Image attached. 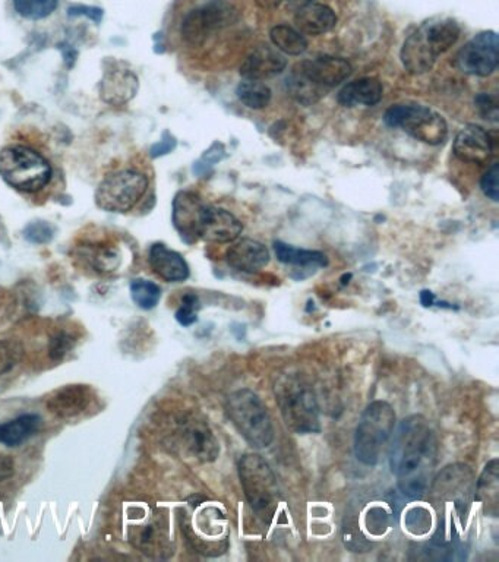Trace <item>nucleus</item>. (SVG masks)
<instances>
[{"label": "nucleus", "instance_id": "1", "mask_svg": "<svg viewBox=\"0 0 499 562\" xmlns=\"http://www.w3.org/2000/svg\"><path fill=\"white\" fill-rule=\"evenodd\" d=\"M438 441L423 416L404 419L394 434L390 467L401 494L418 500L428 492L437 466Z\"/></svg>", "mask_w": 499, "mask_h": 562}, {"label": "nucleus", "instance_id": "2", "mask_svg": "<svg viewBox=\"0 0 499 562\" xmlns=\"http://www.w3.org/2000/svg\"><path fill=\"white\" fill-rule=\"evenodd\" d=\"M460 33V25L453 18L426 20L404 40L401 49L404 68L412 75L431 71L437 59L457 43Z\"/></svg>", "mask_w": 499, "mask_h": 562}, {"label": "nucleus", "instance_id": "3", "mask_svg": "<svg viewBox=\"0 0 499 562\" xmlns=\"http://www.w3.org/2000/svg\"><path fill=\"white\" fill-rule=\"evenodd\" d=\"M123 530L128 542L153 560H166L173 554L172 529L163 508L147 502L125 505Z\"/></svg>", "mask_w": 499, "mask_h": 562}, {"label": "nucleus", "instance_id": "4", "mask_svg": "<svg viewBox=\"0 0 499 562\" xmlns=\"http://www.w3.org/2000/svg\"><path fill=\"white\" fill-rule=\"evenodd\" d=\"M274 396L281 416L295 434H318L321 431V413L311 385L295 374L277 375Z\"/></svg>", "mask_w": 499, "mask_h": 562}, {"label": "nucleus", "instance_id": "5", "mask_svg": "<svg viewBox=\"0 0 499 562\" xmlns=\"http://www.w3.org/2000/svg\"><path fill=\"white\" fill-rule=\"evenodd\" d=\"M192 514H183L182 530L195 552L205 557H219L229 548V524L217 505L208 502L191 504Z\"/></svg>", "mask_w": 499, "mask_h": 562}, {"label": "nucleus", "instance_id": "6", "mask_svg": "<svg viewBox=\"0 0 499 562\" xmlns=\"http://www.w3.org/2000/svg\"><path fill=\"white\" fill-rule=\"evenodd\" d=\"M0 176L15 191L37 194L49 185L52 166L33 148L9 145L0 150Z\"/></svg>", "mask_w": 499, "mask_h": 562}, {"label": "nucleus", "instance_id": "7", "mask_svg": "<svg viewBox=\"0 0 499 562\" xmlns=\"http://www.w3.org/2000/svg\"><path fill=\"white\" fill-rule=\"evenodd\" d=\"M227 416L245 441L254 448L270 447L274 441V426L267 407L248 388L230 394L224 404Z\"/></svg>", "mask_w": 499, "mask_h": 562}, {"label": "nucleus", "instance_id": "8", "mask_svg": "<svg viewBox=\"0 0 499 562\" xmlns=\"http://www.w3.org/2000/svg\"><path fill=\"white\" fill-rule=\"evenodd\" d=\"M396 426V412L390 403L374 402L363 410L355 432V456L365 466L380 462L382 450Z\"/></svg>", "mask_w": 499, "mask_h": 562}, {"label": "nucleus", "instance_id": "9", "mask_svg": "<svg viewBox=\"0 0 499 562\" xmlns=\"http://www.w3.org/2000/svg\"><path fill=\"white\" fill-rule=\"evenodd\" d=\"M385 125L400 128L423 144L441 145L447 140L448 125L440 113L422 104H397L384 115Z\"/></svg>", "mask_w": 499, "mask_h": 562}, {"label": "nucleus", "instance_id": "10", "mask_svg": "<svg viewBox=\"0 0 499 562\" xmlns=\"http://www.w3.org/2000/svg\"><path fill=\"white\" fill-rule=\"evenodd\" d=\"M239 478L246 500L258 514H268L280 500L276 476L260 454H245L239 460Z\"/></svg>", "mask_w": 499, "mask_h": 562}, {"label": "nucleus", "instance_id": "11", "mask_svg": "<svg viewBox=\"0 0 499 562\" xmlns=\"http://www.w3.org/2000/svg\"><path fill=\"white\" fill-rule=\"evenodd\" d=\"M147 189V176L140 170H118L107 175L100 183L96 204L109 213H128L142 200Z\"/></svg>", "mask_w": 499, "mask_h": 562}, {"label": "nucleus", "instance_id": "12", "mask_svg": "<svg viewBox=\"0 0 499 562\" xmlns=\"http://www.w3.org/2000/svg\"><path fill=\"white\" fill-rule=\"evenodd\" d=\"M475 478L466 464H451L432 479L428 492L432 500L445 505H453L457 517L464 516L469 510L473 494H475Z\"/></svg>", "mask_w": 499, "mask_h": 562}, {"label": "nucleus", "instance_id": "13", "mask_svg": "<svg viewBox=\"0 0 499 562\" xmlns=\"http://www.w3.org/2000/svg\"><path fill=\"white\" fill-rule=\"evenodd\" d=\"M235 9L224 2H211L189 12L182 21L180 34L186 44L201 46L211 34L235 20Z\"/></svg>", "mask_w": 499, "mask_h": 562}, {"label": "nucleus", "instance_id": "14", "mask_svg": "<svg viewBox=\"0 0 499 562\" xmlns=\"http://www.w3.org/2000/svg\"><path fill=\"white\" fill-rule=\"evenodd\" d=\"M499 43L497 33L483 31L473 37L457 55V68L464 74L489 77L498 68Z\"/></svg>", "mask_w": 499, "mask_h": 562}, {"label": "nucleus", "instance_id": "15", "mask_svg": "<svg viewBox=\"0 0 499 562\" xmlns=\"http://www.w3.org/2000/svg\"><path fill=\"white\" fill-rule=\"evenodd\" d=\"M295 71L312 85L327 93L352 74V65L346 59L322 56V58L299 63L296 65Z\"/></svg>", "mask_w": 499, "mask_h": 562}, {"label": "nucleus", "instance_id": "16", "mask_svg": "<svg viewBox=\"0 0 499 562\" xmlns=\"http://www.w3.org/2000/svg\"><path fill=\"white\" fill-rule=\"evenodd\" d=\"M179 435L186 450L200 462H214L219 457V441L207 422L198 418H186L180 422Z\"/></svg>", "mask_w": 499, "mask_h": 562}, {"label": "nucleus", "instance_id": "17", "mask_svg": "<svg viewBox=\"0 0 499 562\" xmlns=\"http://www.w3.org/2000/svg\"><path fill=\"white\" fill-rule=\"evenodd\" d=\"M242 230V223L229 211L213 205H204L200 221V239L213 243L235 242Z\"/></svg>", "mask_w": 499, "mask_h": 562}, {"label": "nucleus", "instance_id": "18", "mask_svg": "<svg viewBox=\"0 0 499 562\" xmlns=\"http://www.w3.org/2000/svg\"><path fill=\"white\" fill-rule=\"evenodd\" d=\"M453 150L464 163L485 164L494 153V141L480 126L467 125L457 134Z\"/></svg>", "mask_w": 499, "mask_h": 562}, {"label": "nucleus", "instance_id": "19", "mask_svg": "<svg viewBox=\"0 0 499 562\" xmlns=\"http://www.w3.org/2000/svg\"><path fill=\"white\" fill-rule=\"evenodd\" d=\"M204 202L194 192L182 191L173 201V223L186 243L200 239V221Z\"/></svg>", "mask_w": 499, "mask_h": 562}, {"label": "nucleus", "instance_id": "20", "mask_svg": "<svg viewBox=\"0 0 499 562\" xmlns=\"http://www.w3.org/2000/svg\"><path fill=\"white\" fill-rule=\"evenodd\" d=\"M226 261L236 271L248 274L258 273L270 262V252L261 242L254 241V239H242L227 249Z\"/></svg>", "mask_w": 499, "mask_h": 562}, {"label": "nucleus", "instance_id": "21", "mask_svg": "<svg viewBox=\"0 0 499 562\" xmlns=\"http://www.w3.org/2000/svg\"><path fill=\"white\" fill-rule=\"evenodd\" d=\"M287 62L279 50L260 47L254 50L240 66V75L245 80L262 81L276 77L286 69Z\"/></svg>", "mask_w": 499, "mask_h": 562}, {"label": "nucleus", "instance_id": "22", "mask_svg": "<svg viewBox=\"0 0 499 562\" xmlns=\"http://www.w3.org/2000/svg\"><path fill=\"white\" fill-rule=\"evenodd\" d=\"M93 400V393L87 385H66L47 400L50 412L59 418L68 419L81 415Z\"/></svg>", "mask_w": 499, "mask_h": 562}, {"label": "nucleus", "instance_id": "23", "mask_svg": "<svg viewBox=\"0 0 499 562\" xmlns=\"http://www.w3.org/2000/svg\"><path fill=\"white\" fill-rule=\"evenodd\" d=\"M148 261L154 273L169 283H180L189 277V265L185 258L163 243H154L151 246Z\"/></svg>", "mask_w": 499, "mask_h": 562}, {"label": "nucleus", "instance_id": "24", "mask_svg": "<svg viewBox=\"0 0 499 562\" xmlns=\"http://www.w3.org/2000/svg\"><path fill=\"white\" fill-rule=\"evenodd\" d=\"M295 24L300 34L321 36L336 27L337 15L330 6L309 3L296 11Z\"/></svg>", "mask_w": 499, "mask_h": 562}, {"label": "nucleus", "instance_id": "25", "mask_svg": "<svg viewBox=\"0 0 499 562\" xmlns=\"http://www.w3.org/2000/svg\"><path fill=\"white\" fill-rule=\"evenodd\" d=\"M384 88L377 78H360L344 85L339 93V103L344 107L375 106L382 99Z\"/></svg>", "mask_w": 499, "mask_h": 562}, {"label": "nucleus", "instance_id": "26", "mask_svg": "<svg viewBox=\"0 0 499 562\" xmlns=\"http://www.w3.org/2000/svg\"><path fill=\"white\" fill-rule=\"evenodd\" d=\"M499 467L498 460L486 464L475 486V500L482 504L486 516L498 517L499 505Z\"/></svg>", "mask_w": 499, "mask_h": 562}, {"label": "nucleus", "instance_id": "27", "mask_svg": "<svg viewBox=\"0 0 499 562\" xmlns=\"http://www.w3.org/2000/svg\"><path fill=\"white\" fill-rule=\"evenodd\" d=\"M41 418L34 413L18 416L14 421L0 423V444L18 447L40 431Z\"/></svg>", "mask_w": 499, "mask_h": 562}, {"label": "nucleus", "instance_id": "28", "mask_svg": "<svg viewBox=\"0 0 499 562\" xmlns=\"http://www.w3.org/2000/svg\"><path fill=\"white\" fill-rule=\"evenodd\" d=\"M103 97L109 103H125L134 97L137 91L138 81L131 71H116L109 72L106 75V80L103 81Z\"/></svg>", "mask_w": 499, "mask_h": 562}, {"label": "nucleus", "instance_id": "29", "mask_svg": "<svg viewBox=\"0 0 499 562\" xmlns=\"http://www.w3.org/2000/svg\"><path fill=\"white\" fill-rule=\"evenodd\" d=\"M274 252L277 260L283 264L293 265L302 268H321L327 267L328 258L324 252L309 251V249L293 248L283 242H274Z\"/></svg>", "mask_w": 499, "mask_h": 562}, {"label": "nucleus", "instance_id": "30", "mask_svg": "<svg viewBox=\"0 0 499 562\" xmlns=\"http://www.w3.org/2000/svg\"><path fill=\"white\" fill-rule=\"evenodd\" d=\"M271 41L281 53L299 56L308 49V41L295 28L289 25H276L270 33Z\"/></svg>", "mask_w": 499, "mask_h": 562}, {"label": "nucleus", "instance_id": "31", "mask_svg": "<svg viewBox=\"0 0 499 562\" xmlns=\"http://www.w3.org/2000/svg\"><path fill=\"white\" fill-rule=\"evenodd\" d=\"M238 99L249 109L261 110L271 101V90L262 81L245 80L236 88Z\"/></svg>", "mask_w": 499, "mask_h": 562}, {"label": "nucleus", "instance_id": "32", "mask_svg": "<svg viewBox=\"0 0 499 562\" xmlns=\"http://www.w3.org/2000/svg\"><path fill=\"white\" fill-rule=\"evenodd\" d=\"M359 522L366 527V532L372 536H382L390 529L391 514L387 507L380 504H371L365 510L362 519Z\"/></svg>", "mask_w": 499, "mask_h": 562}, {"label": "nucleus", "instance_id": "33", "mask_svg": "<svg viewBox=\"0 0 499 562\" xmlns=\"http://www.w3.org/2000/svg\"><path fill=\"white\" fill-rule=\"evenodd\" d=\"M131 296L132 301L137 303L141 309L150 311L159 305L161 290L153 281L138 279L131 283Z\"/></svg>", "mask_w": 499, "mask_h": 562}, {"label": "nucleus", "instance_id": "34", "mask_svg": "<svg viewBox=\"0 0 499 562\" xmlns=\"http://www.w3.org/2000/svg\"><path fill=\"white\" fill-rule=\"evenodd\" d=\"M59 0H14L15 11L25 20H44L58 8Z\"/></svg>", "mask_w": 499, "mask_h": 562}, {"label": "nucleus", "instance_id": "35", "mask_svg": "<svg viewBox=\"0 0 499 562\" xmlns=\"http://www.w3.org/2000/svg\"><path fill=\"white\" fill-rule=\"evenodd\" d=\"M404 524H406V529L409 530L410 533H413V535H425V533L431 530V511L423 507V505L410 508V510L407 511L406 517H404Z\"/></svg>", "mask_w": 499, "mask_h": 562}, {"label": "nucleus", "instance_id": "36", "mask_svg": "<svg viewBox=\"0 0 499 562\" xmlns=\"http://www.w3.org/2000/svg\"><path fill=\"white\" fill-rule=\"evenodd\" d=\"M88 261L97 271L110 273L118 268L120 258L116 249L110 248V246H97L96 249H91Z\"/></svg>", "mask_w": 499, "mask_h": 562}, {"label": "nucleus", "instance_id": "37", "mask_svg": "<svg viewBox=\"0 0 499 562\" xmlns=\"http://www.w3.org/2000/svg\"><path fill=\"white\" fill-rule=\"evenodd\" d=\"M24 238L34 245H46L55 238V227L47 221H33L25 227Z\"/></svg>", "mask_w": 499, "mask_h": 562}, {"label": "nucleus", "instance_id": "38", "mask_svg": "<svg viewBox=\"0 0 499 562\" xmlns=\"http://www.w3.org/2000/svg\"><path fill=\"white\" fill-rule=\"evenodd\" d=\"M22 356V347L17 342H0V375L8 374L17 366Z\"/></svg>", "mask_w": 499, "mask_h": 562}, {"label": "nucleus", "instance_id": "39", "mask_svg": "<svg viewBox=\"0 0 499 562\" xmlns=\"http://www.w3.org/2000/svg\"><path fill=\"white\" fill-rule=\"evenodd\" d=\"M198 309H200V299L194 293H188V295L183 296L182 305L176 311V320L183 327H189V325L197 322Z\"/></svg>", "mask_w": 499, "mask_h": 562}, {"label": "nucleus", "instance_id": "40", "mask_svg": "<svg viewBox=\"0 0 499 562\" xmlns=\"http://www.w3.org/2000/svg\"><path fill=\"white\" fill-rule=\"evenodd\" d=\"M485 197L489 200L498 202L499 200V164L494 163L489 167L488 172L483 175L482 182H480Z\"/></svg>", "mask_w": 499, "mask_h": 562}, {"label": "nucleus", "instance_id": "41", "mask_svg": "<svg viewBox=\"0 0 499 562\" xmlns=\"http://www.w3.org/2000/svg\"><path fill=\"white\" fill-rule=\"evenodd\" d=\"M74 346V339L69 336L68 333L62 331V333L56 334L55 337H52L49 344V355L53 361H60V359L65 358L66 353L72 349Z\"/></svg>", "mask_w": 499, "mask_h": 562}, {"label": "nucleus", "instance_id": "42", "mask_svg": "<svg viewBox=\"0 0 499 562\" xmlns=\"http://www.w3.org/2000/svg\"><path fill=\"white\" fill-rule=\"evenodd\" d=\"M475 104L483 118L489 119V121H498V103L495 97L480 93L475 99Z\"/></svg>", "mask_w": 499, "mask_h": 562}, {"label": "nucleus", "instance_id": "43", "mask_svg": "<svg viewBox=\"0 0 499 562\" xmlns=\"http://www.w3.org/2000/svg\"><path fill=\"white\" fill-rule=\"evenodd\" d=\"M175 148V138H173L169 132H166V134L163 135V140L157 142L156 145L151 147V156H153L154 159H157V157L166 156V154H169L170 151L175 150Z\"/></svg>", "mask_w": 499, "mask_h": 562}, {"label": "nucleus", "instance_id": "44", "mask_svg": "<svg viewBox=\"0 0 499 562\" xmlns=\"http://www.w3.org/2000/svg\"><path fill=\"white\" fill-rule=\"evenodd\" d=\"M69 15L71 17H77V15H87L91 20L100 22L103 18V11L97 8H90V6H74V8H69Z\"/></svg>", "mask_w": 499, "mask_h": 562}, {"label": "nucleus", "instance_id": "45", "mask_svg": "<svg viewBox=\"0 0 499 562\" xmlns=\"http://www.w3.org/2000/svg\"><path fill=\"white\" fill-rule=\"evenodd\" d=\"M420 302H422V305L426 306V308H428V306L434 305V293L429 292V290H423V292L420 293Z\"/></svg>", "mask_w": 499, "mask_h": 562}, {"label": "nucleus", "instance_id": "46", "mask_svg": "<svg viewBox=\"0 0 499 562\" xmlns=\"http://www.w3.org/2000/svg\"><path fill=\"white\" fill-rule=\"evenodd\" d=\"M281 2H283V0H255V3H257L260 8L264 9L276 8Z\"/></svg>", "mask_w": 499, "mask_h": 562}, {"label": "nucleus", "instance_id": "47", "mask_svg": "<svg viewBox=\"0 0 499 562\" xmlns=\"http://www.w3.org/2000/svg\"><path fill=\"white\" fill-rule=\"evenodd\" d=\"M315 0H290V5L292 8L298 9L303 8V6L309 5V3H314Z\"/></svg>", "mask_w": 499, "mask_h": 562}]
</instances>
